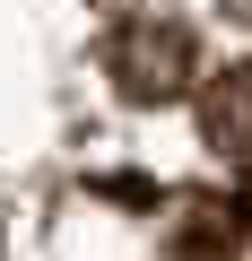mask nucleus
<instances>
[{
    "label": "nucleus",
    "instance_id": "f257e3e1",
    "mask_svg": "<svg viewBox=\"0 0 252 261\" xmlns=\"http://www.w3.org/2000/svg\"><path fill=\"white\" fill-rule=\"evenodd\" d=\"M104 70H113V87L131 96V105H165V96L191 87L200 44H191V27H174V18H131V27L104 44Z\"/></svg>",
    "mask_w": 252,
    "mask_h": 261
},
{
    "label": "nucleus",
    "instance_id": "f03ea898",
    "mask_svg": "<svg viewBox=\"0 0 252 261\" xmlns=\"http://www.w3.org/2000/svg\"><path fill=\"white\" fill-rule=\"evenodd\" d=\"M200 130L226 166H252V61H235L200 87Z\"/></svg>",
    "mask_w": 252,
    "mask_h": 261
},
{
    "label": "nucleus",
    "instance_id": "7ed1b4c3",
    "mask_svg": "<svg viewBox=\"0 0 252 261\" xmlns=\"http://www.w3.org/2000/svg\"><path fill=\"white\" fill-rule=\"evenodd\" d=\"M226 9H235V18H243V27H252V0H226Z\"/></svg>",
    "mask_w": 252,
    "mask_h": 261
}]
</instances>
